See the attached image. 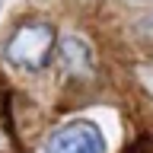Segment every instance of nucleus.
Here are the masks:
<instances>
[{"mask_svg": "<svg viewBox=\"0 0 153 153\" xmlns=\"http://www.w3.org/2000/svg\"><path fill=\"white\" fill-rule=\"evenodd\" d=\"M54 54V26L29 22L13 32L7 42V61L19 70H45Z\"/></svg>", "mask_w": 153, "mask_h": 153, "instance_id": "f257e3e1", "label": "nucleus"}, {"mask_svg": "<svg viewBox=\"0 0 153 153\" xmlns=\"http://www.w3.org/2000/svg\"><path fill=\"white\" fill-rule=\"evenodd\" d=\"M45 153H105V137L93 121H67L45 140Z\"/></svg>", "mask_w": 153, "mask_h": 153, "instance_id": "f03ea898", "label": "nucleus"}, {"mask_svg": "<svg viewBox=\"0 0 153 153\" xmlns=\"http://www.w3.org/2000/svg\"><path fill=\"white\" fill-rule=\"evenodd\" d=\"M61 64H64L67 74L74 76H89L93 74V48L86 45L80 35H67L64 42H61Z\"/></svg>", "mask_w": 153, "mask_h": 153, "instance_id": "7ed1b4c3", "label": "nucleus"}]
</instances>
